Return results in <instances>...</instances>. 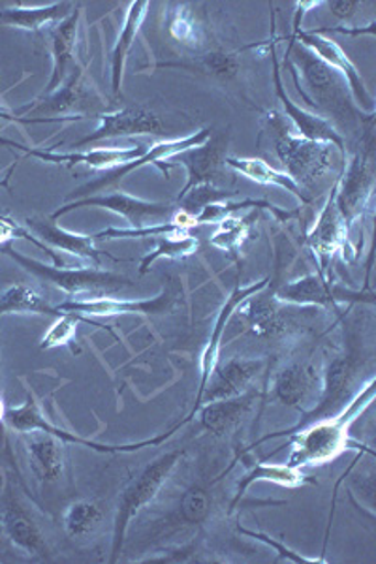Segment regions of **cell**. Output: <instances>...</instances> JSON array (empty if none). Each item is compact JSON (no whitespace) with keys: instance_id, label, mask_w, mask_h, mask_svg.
<instances>
[{"instance_id":"obj_1","label":"cell","mask_w":376,"mask_h":564,"mask_svg":"<svg viewBox=\"0 0 376 564\" xmlns=\"http://www.w3.org/2000/svg\"><path fill=\"white\" fill-rule=\"evenodd\" d=\"M375 390V379H370L339 416L322 417L313 425L309 423V427L301 433L298 431L288 435L292 436V454L288 457V465L293 468L314 467L337 459L351 444L348 431L352 423L373 403Z\"/></svg>"},{"instance_id":"obj_2","label":"cell","mask_w":376,"mask_h":564,"mask_svg":"<svg viewBox=\"0 0 376 564\" xmlns=\"http://www.w3.org/2000/svg\"><path fill=\"white\" fill-rule=\"evenodd\" d=\"M183 457H185V449H172V452L162 454L153 463H149L140 475L136 476L135 480L122 489V494L119 495V502H117L116 521H114V544H111L109 563L119 561L128 527L143 508L149 507L159 497L160 489L166 486L168 480L172 478L173 470L178 468Z\"/></svg>"},{"instance_id":"obj_3","label":"cell","mask_w":376,"mask_h":564,"mask_svg":"<svg viewBox=\"0 0 376 564\" xmlns=\"http://www.w3.org/2000/svg\"><path fill=\"white\" fill-rule=\"evenodd\" d=\"M266 121L273 132L275 153L287 167L288 175L298 185L311 188L332 167L333 145L293 135L277 111L266 113Z\"/></svg>"},{"instance_id":"obj_4","label":"cell","mask_w":376,"mask_h":564,"mask_svg":"<svg viewBox=\"0 0 376 564\" xmlns=\"http://www.w3.org/2000/svg\"><path fill=\"white\" fill-rule=\"evenodd\" d=\"M7 257L12 258L13 262L20 263L21 268H25L29 273L52 282L57 289L63 290L68 295L79 297V300H89L93 297H103L100 294L106 292H117V290L128 289L132 286V282L127 276L117 275L111 271L90 270V268H55L47 263L39 262L34 258L25 257L12 245H7L2 250Z\"/></svg>"},{"instance_id":"obj_5","label":"cell","mask_w":376,"mask_h":564,"mask_svg":"<svg viewBox=\"0 0 376 564\" xmlns=\"http://www.w3.org/2000/svg\"><path fill=\"white\" fill-rule=\"evenodd\" d=\"M4 420H7L8 425H10L12 430L20 431L23 435L31 433V431H42V433L55 436V438H58L61 443L77 444V446H85V448L95 449V452H100V454H130V452H138V449L147 448V446H159L160 443L168 441V438H170V436H172L173 433L183 425V422H181L179 425H175L173 430L164 433V435L151 438V441H143V443H95V441H87L84 436L74 435L71 431L61 430L57 425H53L52 422H47V417L42 414V409H40V404L36 403V399H34L31 391L26 393L25 403L18 406V409H8L7 417H4Z\"/></svg>"},{"instance_id":"obj_6","label":"cell","mask_w":376,"mask_h":564,"mask_svg":"<svg viewBox=\"0 0 376 564\" xmlns=\"http://www.w3.org/2000/svg\"><path fill=\"white\" fill-rule=\"evenodd\" d=\"M375 194V172L369 159L364 154H354L348 164H345L343 175L335 183V207L343 218L346 231L357 218L364 217L369 209L370 199Z\"/></svg>"},{"instance_id":"obj_7","label":"cell","mask_w":376,"mask_h":564,"mask_svg":"<svg viewBox=\"0 0 376 564\" xmlns=\"http://www.w3.org/2000/svg\"><path fill=\"white\" fill-rule=\"evenodd\" d=\"M108 102L96 90L82 66H74L71 77L58 87L44 102L31 109V116H63V113H93L103 116ZM29 116V117H31Z\"/></svg>"},{"instance_id":"obj_8","label":"cell","mask_w":376,"mask_h":564,"mask_svg":"<svg viewBox=\"0 0 376 564\" xmlns=\"http://www.w3.org/2000/svg\"><path fill=\"white\" fill-rule=\"evenodd\" d=\"M293 40H300L301 44L305 45L311 50L314 57L320 58L327 68H332L333 72H337L341 79L348 85L352 98L356 100L362 108L369 111V116H375V98L370 95L365 82L359 76L356 66L352 63L348 55H346L341 47H339L333 40L324 39L319 33H307V31H300V21L296 18L293 21V34L290 36V42Z\"/></svg>"},{"instance_id":"obj_9","label":"cell","mask_w":376,"mask_h":564,"mask_svg":"<svg viewBox=\"0 0 376 564\" xmlns=\"http://www.w3.org/2000/svg\"><path fill=\"white\" fill-rule=\"evenodd\" d=\"M269 276L266 279H261V281L253 282V284H247V286H241V284H236V289L232 292L230 297L226 300L224 303V307L221 308V313H218L217 321H215V326L211 329V337L207 340V345H205L204 352H202V359H200V372H202V380H200V390L198 395H196V403H194V409H192L191 416L186 417V422L194 417V414L198 412L200 406H202V398H204L205 388L210 384L211 377H213V372L218 367V358H221V345H223L224 332H226V326H228V322H230L232 315L236 313L237 308L241 307L243 303L247 302L249 297L258 294L261 290L268 289Z\"/></svg>"},{"instance_id":"obj_10","label":"cell","mask_w":376,"mask_h":564,"mask_svg":"<svg viewBox=\"0 0 376 564\" xmlns=\"http://www.w3.org/2000/svg\"><path fill=\"white\" fill-rule=\"evenodd\" d=\"M210 138L211 130L204 129L198 130V132H194V134L189 135V138H183V140H168L154 143L153 148L147 149L146 154L140 156V159L127 162V164L114 167V170H108L103 177L90 181L87 185L74 191V194H76V196H82V198H84V196L87 198V196H90V193H98V191L104 188V186L116 185L119 181L125 180L128 174H132L135 170H141V167L147 166V164H160V162H166L168 159H173V156H178V154L183 153V151H189V149L204 145V143L210 141Z\"/></svg>"},{"instance_id":"obj_11","label":"cell","mask_w":376,"mask_h":564,"mask_svg":"<svg viewBox=\"0 0 376 564\" xmlns=\"http://www.w3.org/2000/svg\"><path fill=\"white\" fill-rule=\"evenodd\" d=\"M352 379H354V359H352L351 356H341V358L333 359L332 364L325 369L324 390H322L319 404L314 406L313 411L303 412V420H301L296 427H292V430L264 436V438L256 444L266 443V441L275 438V436L292 435V433H298V431L307 427L309 423L319 422L322 417L335 414L339 406L345 404L343 401H345L346 393H348V390L352 388Z\"/></svg>"},{"instance_id":"obj_12","label":"cell","mask_w":376,"mask_h":564,"mask_svg":"<svg viewBox=\"0 0 376 564\" xmlns=\"http://www.w3.org/2000/svg\"><path fill=\"white\" fill-rule=\"evenodd\" d=\"M82 207H100V209L117 213V215L127 218L132 228L151 225V220L168 217L173 213V206H170V204L147 202V199L135 198V196H128L125 193H114L106 194V196H87V198L71 202L66 206L58 207L57 212L53 213L52 218L63 217L66 213L82 209Z\"/></svg>"},{"instance_id":"obj_13","label":"cell","mask_w":376,"mask_h":564,"mask_svg":"<svg viewBox=\"0 0 376 564\" xmlns=\"http://www.w3.org/2000/svg\"><path fill=\"white\" fill-rule=\"evenodd\" d=\"M0 145L20 149L26 156H34L39 161L47 162V164H63V166L85 164V166L106 170V172L140 159L147 151L143 145H130V148L93 149L87 153H53L52 149L26 148V145H21V143H15L12 140H4V138H0Z\"/></svg>"},{"instance_id":"obj_14","label":"cell","mask_w":376,"mask_h":564,"mask_svg":"<svg viewBox=\"0 0 376 564\" xmlns=\"http://www.w3.org/2000/svg\"><path fill=\"white\" fill-rule=\"evenodd\" d=\"M269 53H271V63H273V82L277 97H279L282 106L287 109V117L293 122V127L298 130L300 138L333 145L345 156V140H343L341 132L333 127L332 122L324 119V117L307 111V109L301 108L298 104L292 102V98L288 97L284 85H282L281 70H279V63H277V52H275L273 42L269 45Z\"/></svg>"},{"instance_id":"obj_15","label":"cell","mask_w":376,"mask_h":564,"mask_svg":"<svg viewBox=\"0 0 376 564\" xmlns=\"http://www.w3.org/2000/svg\"><path fill=\"white\" fill-rule=\"evenodd\" d=\"M307 245L313 250L316 262H319V275L330 281V263L337 250H346L348 245V231L343 225V218L335 207V185L332 194L325 202L324 209L320 213L319 220L311 234L307 236Z\"/></svg>"},{"instance_id":"obj_16","label":"cell","mask_w":376,"mask_h":564,"mask_svg":"<svg viewBox=\"0 0 376 564\" xmlns=\"http://www.w3.org/2000/svg\"><path fill=\"white\" fill-rule=\"evenodd\" d=\"M172 292H162L151 300H117V297H89V300H72L57 305L58 313H76V315L116 316V315H162L173 305Z\"/></svg>"},{"instance_id":"obj_17","label":"cell","mask_w":376,"mask_h":564,"mask_svg":"<svg viewBox=\"0 0 376 564\" xmlns=\"http://www.w3.org/2000/svg\"><path fill=\"white\" fill-rule=\"evenodd\" d=\"M98 119L100 124L96 127L95 132L77 141L74 148H82L93 141L108 140V138H121V135L160 134L164 129L160 117L141 106L106 111L103 116H98Z\"/></svg>"},{"instance_id":"obj_18","label":"cell","mask_w":376,"mask_h":564,"mask_svg":"<svg viewBox=\"0 0 376 564\" xmlns=\"http://www.w3.org/2000/svg\"><path fill=\"white\" fill-rule=\"evenodd\" d=\"M0 527L7 539L29 557L50 558V545L45 542L39 523L26 512L20 500L13 497L8 499L7 507L0 516Z\"/></svg>"},{"instance_id":"obj_19","label":"cell","mask_w":376,"mask_h":564,"mask_svg":"<svg viewBox=\"0 0 376 564\" xmlns=\"http://www.w3.org/2000/svg\"><path fill=\"white\" fill-rule=\"evenodd\" d=\"M25 448L29 467L40 484L50 486L63 478L64 452L58 438L42 431H31L25 436Z\"/></svg>"},{"instance_id":"obj_20","label":"cell","mask_w":376,"mask_h":564,"mask_svg":"<svg viewBox=\"0 0 376 564\" xmlns=\"http://www.w3.org/2000/svg\"><path fill=\"white\" fill-rule=\"evenodd\" d=\"M261 366L264 364L260 359L234 358L226 366L217 367L204 391L207 403L241 395L243 391H247V386L253 382Z\"/></svg>"},{"instance_id":"obj_21","label":"cell","mask_w":376,"mask_h":564,"mask_svg":"<svg viewBox=\"0 0 376 564\" xmlns=\"http://www.w3.org/2000/svg\"><path fill=\"white\" fill-rule=\"evenodd\" d=\"M79 18H82V10L76 7L66 20L50 26V36L53 42V76L45 87V97H50L66 82V70L74 63V53H76Z\"/></svg>"},{"instance_id":"obj_22","label":"cell","mask_w":376,"mask_h":564,"mask_svg":"<svg viewBox=\"0 0 376 564\" xmlns=\"http://www.w3.org/2000/svg\"><path fill=\"white\" fill-rule=\"evenodd\" d=\"M26 226L36 231L39 238L44 239V243L50 249L64 250L72 257L90 260L96 268L100 265L103 252L95 247V236H84V234H72L53 225L50 220H40V218H26Z\"/></svg>"},{"instance_id":"obj_23","label":"cell","mask_w":376,"mask_h":564,"mask_svg":"<svg viewBox=\"0 0 376 564\" xmlns=\"http://www.w3.org/2000/svg\"><path fill=\"white\" fill-rule=\"evenodd\" d=\"M172 166L175 164H183L189 172V181L183 188L185 194L198 185H215V180L221 172V164H223V145L213 141V143H204L200 148L189 149L173 156Z\"/></svg>"},{"instance_id":"obj_24","label":"cell","mask_w":376,"mask_h":564,"mask_svg":"<svg viewBox=\"0 0 376 564\" xmlns=\"http://www.w3.org/2000/svg\"><path fill=\"white\" fill-rule=\"evenodd\" d=\"M296 57L300 61L303 77H305L309 89L313 90L314 98L319 100L322 106H343L345 104V90L341 87V79H339L337 72L314 57L313 53L305 52V50H296Z\"/></svg>"},{"instance_id":"obj_25","label":"cell","mask_w":376,"mask_h":564,"mask_svg":"<svg viewBox=\"0 0 376 564\" xmlns=\"http://www.w3.org/2000/svg\"><path fill=\"white\" fill-rule=\"evenodd\" d=\"M256 398H258L256 391H243L241 395L236 398L210 401L204 409H198L200 422L213 435H224L241 422Z\"/></svg>"},{"instance_id":"obj_26","label":"cell","mask_w":376,"mask_h":564,"mask_svg":"<svg viewBox=\"0 0 376 564\" xmlns=\"http://www.w3.org/2000/svg\"><path fill=\"white\" fill-rule=\"evenodd\" d=\"M149 7H151V4L146 2V0L130 2L127 20L122 23L119 39H117L116 45H114V52H111V87H114L116 95L121 93L125 63H127L128 53L132 50L136 36L140 33L141 25H143V21H146Z\"/></svg>"},{"instance_id":"obj_27","label":"cell","mask_w":376,"mask_h":564,"mask_svg":"<svg viewBox=\"0 0 376 564\" xmlns=\"http://www.w3.org/2000/svg\"><path fill=\"white\" fill-rule=\"evenodd\" d=\"M319 380L313 369L305 366L284 367L273 380V398L288 406L300 409L314 399V384Z\"/></svg>"},{"instance_id":"obj_28","label":"cell","mask_w":376,"mask_h":564,"mask_svg":"<svg viewBox=\"0 0 376 564\" xmlns=\"http://www.w3.org/2000/svg\"><path fill=\"white\" fill-rule=\"evenodd\" d=\"M74 12L72 2H55L50 7H12L0 10V21L4 25L23 31H40L44 26L55 25L58 21L66 20Z\"/></svg>"},{"instance_id":"obj_29","label":"cell","mask_w":376,"mask_h":564,"mask_svg":"<svg viewBox=\"0 0 376 564\" xmlns=\"http://www.w3.org/2000/svg\"><path fill=\"white\" fill-rule=\"evenodd\" d=\"M275 300L293 305H322V307H337L339 297L332 290V281H325L320 275H305L298 281L284 284Z\"/></svg>"},{"instance_id":"obj_30","label":"cell","mask_w":376,"mask_h":564,"mask_svg":"<svg viewBox=\"0 0 376 564\" xmlns=\"http://www.w3.org/2000/svg\"><path fill=\"white\" fill-rule=\"evenodd\" d=\"M255 481H271L282 488H301L305 484H316L311 476H305L301 473V468H293L290 465H269V463H256L255 467L250 468L247 475L241 476L239 486H237L236 497L232 500L230 512H234L237 502L241 500L243 495L247 494V489L255 484Z\"/></svg>"},{"instance_id":"obj_31","label":"cell","mask_w":376,"mask_h":564,"mask_svg":"<svg viewBox=\"0 0 376 564\" xmlns=\"http://www.w3.org/2000/svg\"><path fill=\"white\" fill-rule=\"evenodd\" d=\"M226 166L236 170L237 174L245 175L247 180L255 181L258 185H273L279 188H284L287 193H292L296 198L307 204V198L303 196L301 186L288 174H281L273 167L269 166L268 162L260 161V159H237L230 156L224 161Z\"/></svg>"},{"instance_id":"obj_32","label":"cell","mask_w":376,"mask_h":564,"mask_svg":"<svg viewBox=\"0 0 376 564\" xmlns=\"http://www.w3.org/2000/svg\"><path fill=\"white\" fill-rule=\"evenodd\" d=\"M261 292L243 303L239 313L249 324L253 334L260 335V337H271V335L279 334L282 329L281 315H279L277 300L273 295L269 297V295H261Z\"/></svg>"},{"instance_id":"obj_33","label":"cell","mask_w":376,"mask_h":564,"mask_svg":"<svg viewBox=\"0 0 376 564\" xmlns=\"http://www.w3.org/2000/svg\"><path fill=\"white\" fill-rule=\"evenodd\" d=\"M8 313H36V315L61 316L57 307L36 292V290L15 284L0 294V316Z\"/></svg>"},{"instance_id":"obj_34","label":"cell","mask_w":376,"mask_h":564,"mask_svg":"<svg viewBox=\"0 0 376 564\" xmlns=\"http://www.w3.org/2000/svg\"><path fill=\"white\" fill-rule=\"evenodd\" d=\"M103 518L100 508L87 500H79V502L71 505L64 512V531L72 540L90 539L103 525Z\"/></svg>"},{"instance_id":"obj_35","label":"cell","mask_w":376,"mask_h":564,"mask_svg":"<svg viewBox=\"0 0 376 564\" xmlns=\"http://www.w3.org/2000/svg\"><path fill=\"white\" fill-rule=\"evenodd\" d=\"M258 213L253 212L247 217H226L221 220L218 230L211 236V247L224 252H237V249L249 238L250 226L255 225Z\"/></svg>"},{"instance_id":"obj_36","label":"cell","mask_w":376,"mask_h":564,"mask_svg":"<svg viewBox=\"0 0 376 564\" xmlns=\"http://www.w3.org/2000/svg\"><path fill=\"white\" fill-rule=\"evenodd\" d=\"M200 241L196 236L185 234L179 236L178 239L173 238H157V249L151 250L149 254L143 257L140 263V273L146 275L147 271L151 270L157 260L160 258H168V260H181V258L191 257L198 250Z\"/></svg>"},{"instance_id":"obj_37","label":"cell","mask_w":376,"mask_h":564,"mask_svg":"<svg viewBox=\"0 0 376 564\" xmlns=\"http://www.w3.org/2000/svg\"><path fill=\"white\" fill-rule=\"evenodd\" d=\"M154 68H183V70L204 72L207 76L218 79H230L236 76L237 61L228 53H210L194 63H159Z\"/></svg>"},{"instance_id":"obj_38","label":"cell","mask_w":376,"mask_h":564,"mask_svg":"<svg viewBox=\"0 0 376 564\" xmlns=\"http://www.w3.org/2000/svg\"><path fill=\"white\" fill-rule=\"evenodd\" d=\"M186 228L179 225L178 220H168V223H157V225L138 226V228H108V230L98 231L96 239H122V238H179L185 236Z\"/></svg>"},{"instance_id":"obj_39","label":"cell","mask_w":376,"mask_h":564,"mask_svg":"<svg viewBox=\"0 0 376 564\" xmlns=\"http://www.w3.org/2000/svg\"><path fill=\"white\" fill-rule=\"evenodd\" d=\"M77 322H85V324H90V326L106 329L108 334L114 335L117 339V335L114 334V329L109 326H104V324L93 322L85 315L63 313V315L58 316V321L53 324L52 329L44 335V339L40 343V348H42V350H47V348L61 347V345H68V343H72L74 335H76Z\"/></svg>"},{"instance_id":"obj_40","label":"cell","mask_w":376,"mask_h":564,"mask_svg":"<svg viewBox=\"0 0 376 564\" xmlns=\"http://www.w3.org/2000/svg\"><path fill=\"white\" fill-rule=\"evenodd\" d=\"M168 29L178 42H185V44L191 45L202 44V29H200L194 15L185 4H175L168 12Z\"/></svg>"},{"instance_id":"obj_41","label":"cell","mask_w":376,"mask_h":564,"mask_svg":"<svg viewBox=\"0 0 376 564\" xmlns=\"http://www.w3.org/2000/svg\"><path fill=\"white\" fill-rule=\"evenodd\" d=\"M234 194L236 193L223 191V188H217L215 185H198L191 188L189 193L179 194V202H181V206H183V213L196 215V213H194L196 209L202 212L205 206L224 202V199L232 198Z\"/></svg>"},{"instance_id":"obj_42","label":"cell","mask_w":376,"mask_h":564,"mask_svg":"<svg viewBox=\"0 0 376 564\" xmlns=\"http://www.w3.org/2000/svg\"><path fill=\"white\" fill-rule=\"evenodd\" d=\"M179 512H181V520L185 523H191V525L202 523L211 512L210 495L202 488L189 489L185 497L181 499Z\"/></svg>"},{"instance_id":"obj_43","label":"cell","mask_w":376,"mask_h":564,"mask_svg":"<svg viewBox=\"0 0 376 564\" xmlns=\"http://www.w3.org/2000/svg\"><path fill=\"white\" fill-rule=\"evenodd\" d=\"M237 531L247 534L250 539L260 540L264 544H268L269 547H273L275 552L279 553L284 561H292V563H324V558L303 557L300 553L288 550L287 545H282L281 542H277V540L271 539L268 534H264V532L249 531L245 527H237Z\"/></svg>"},{"instance_id":"obj_44","label":"cell","mask_w":376,"mask_h":564,"mask_svg":"<svg viewBox=\"0 0 376 564\" xmlns=\"http://www.w3.org/2000/svg\"><path fill=\"white\" fill-rule=\"evenodd\" d=\"M198 553V545L189 544L178 547L173 552H168V555H164V557H153L151 561H162V563H194V561H198V563H202L204 558H200Z\"/></svg>"},{"instance_id":"obj_45","label":"cell","mask_w":376,"mask_h":564,"mask_svg":"<svg viewBox=\"0 0 376 564\" xmlns=\"http://www.w3.org/2000/svg\"><path fill=\"white\" fill-rule=\"evenodd\" d=\"M327 7L332 8V12L341 18V20H351L356 13L357 8L362 7V2H352V0H341V2H327Z\"/></svg>"},{"instance_id":"obj_46","label":"cell","mask_w":376,"mask_h":564,"mask_svg":"<svg viewBox=\"0 0 376 564\" xmlns=\"http://www.w3.org/2000/svg\"><path fill=\"white\" fill-rule=\"evenodd\" d=\"M7 417V409H4V403H2V398H0V422Z\"/></svg>"},{"instance_id":"obj_47","label":"cell","mask_w":376,"mask_h":564,"mask_svg":"<svg viewBox=\"0 0 376 564\" xmlns=\"http://www.w3.org/2000/svg\"><path fill=\"white\" fill-rule=\"evenodd\" d=\"M4 217V215H0V218Z\"/></svg>"}]
</instances>
